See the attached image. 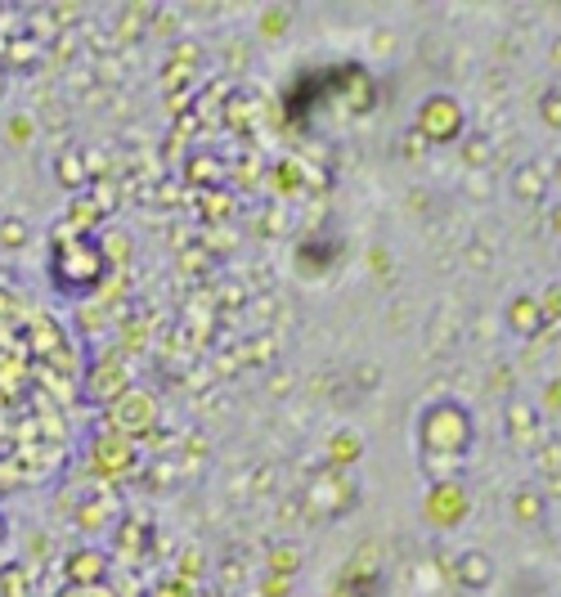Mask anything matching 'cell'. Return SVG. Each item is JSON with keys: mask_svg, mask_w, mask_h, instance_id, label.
<instances>
[{"mask_svg": "<svg viewBox=\"0 0 561 597\" xmlns=\"http://www.w3.org/2000/svg\"><path fill=\"white\" fill-rule=\"evenodd\" d=\"M0 544H6V516H0Z\"/></svg>", "mask_w": 561, "mask_h": 597, "instance_id": "obj_1", "label": "cell"}]
</instances>
